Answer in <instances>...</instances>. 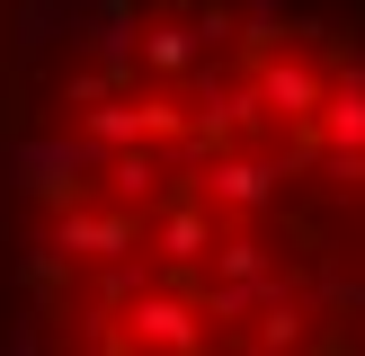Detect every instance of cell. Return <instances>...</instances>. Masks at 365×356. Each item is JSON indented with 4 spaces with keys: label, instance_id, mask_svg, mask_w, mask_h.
I'll return each instance as SVG.
<instances>
[{
    "label": "cell",
    "instance_id": "1",
    "mask_svg": "<svg viewBox=\"0 0 365 356\" xmlns=\"http://www.w3.org/2000/svg\"><path fill=\"white\" fill-rule=\"evenodd\" d=\"M0 356H365V0H63L0 98Z\"/></svg>",
    "mask_w": 365,
    "mask_h": 356
}]
</instances>
